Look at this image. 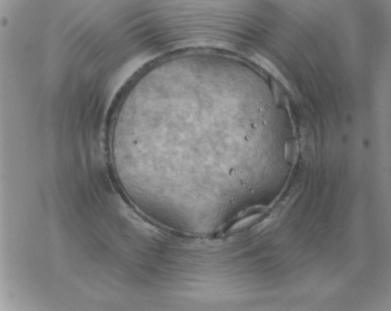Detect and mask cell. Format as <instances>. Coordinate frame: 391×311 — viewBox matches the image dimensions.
I'll use <instances>...</instances> for the list:
<instances>
[{"instance_id":"1","label":"cell","mask_w":391,"mask_h":311,"mask_svg":"<svg viewBox=\"0 0 391 311\" xmlns=\"http://www.w3.org/2000/svg\"><path fill=\"white\" fill-rule=\"evenodd\" d=\"M253 58L255 59V61H256V63L261 65L262 68H264L265 70H266L268 73H269L271 74V75H273L275 78L279 80V81L283 83L284 85H287V82L284 78V76H282V74L280 73V71L277 69L275 65L273 63H271V62L269 61V60H267L266 58H265L264 57L259 55H255L253 56Z\"/></svg>"}]
</instances>
